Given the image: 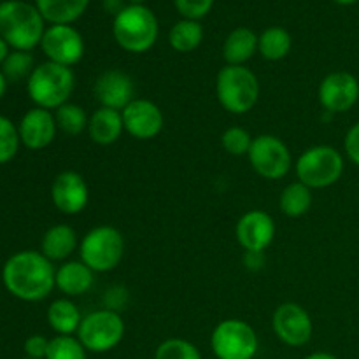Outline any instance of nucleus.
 <instances>
[{
    "mask_svg": "<svg viewBox=\"0 0 359 359\" xmlns=\"http://www.w3.org/2000/svg\"><path fill=\"white\" fill-rule=\"evenodd\" d=\"M55 265L41 251H20L2 269L6 290L23 302H41L56 287Z\"/></svg>",
    "mask_w": 359,
    "mask_h": 359,
    "instance_id": "1",
    "label": "nucleus"
},
{
    "mask_svg": "<svg viewBox=\"0 0 359 359\" xmlns=\"http://www.w3.org/2000/svg\"><path fill=\"white\" fill-rule=\"evenodd\" d=\"M44 18L37 7L20 0L0 4V37L16 51H30L41 44Z\"/></svg>",
    "mask_w": 359,
    "mask_h": 359,
    "instance_id": "2",
    "label": "nucleus"
},
{
    "mask_svg": "<svg viewBox=\"0 0 359 359\" xmlns=\"http://www.w3.org/2000/svg\"><path fill=\"white\" fill-rule=\"evenodd\" d=\"M76 86V76L70 67L44 62L34 69L27 81L28 97L37 107L56 111L67 104Z\"/></svg>",
    "mask_w": 359,
    "mask_h": 359,
    "instance_id": "3",
    "label": "nucleus"
},
{
    "mask_svg": "<svg viewBox=\"0 0 359 359\" xmlns=\"http://www.w3.org/2000/svg\"><path fill=\"white\" fill-rule=\"evenodd\" d=\"M216 95L231 114H245L259 98V81L245 65H226L217 72Z\"/></svg>",
    "mask_w": 359,
    "mask_h": 359,
    "instance_id": "4",
    "label": "nucleus"
},
{
    "mask_svg": "<svg viewBox=\"0 0 359 359\" xmlns=\"http://www.w3.org/2000/svg\"><path fill=\"white\" fill-rule=\"evenodd\" d=\"M112 34L125 51L146 53L158 39V20L147 7L128 6L114 18Z\"/></svg>",
    "mask_w": 359,
    "mask_h": 359,
    "instance_id": "5",
    "label": "nucleus"
},
{
    "mask_svg": "<svg viewBox=\"0 0 359 359\" xmlns=\"http://www.w3.org/2000/svg\"><path fill=\"white\" fill-rule=\"evenodd\" d=\"M125 255V238L121 231L109 224L95 226L79 242V256L95 273L111 272L121 263Z\"/></svg>",
    "mask_w": 359,
    "mask_h": 359,
    "instance_id": "6",
    "label": "nucleus"
},
{
    "mask_svg": "<svg viewBox=\"0 0 359 359\" xmlns=\"http://www.w3.org/2000/svg\"><path fill=\"white\" fill-rule=\"evenodd\" d=\"M294 172L302 184L311 189L330 188L344 174V156L332 146H314L298 156Z\"/></svg>",
    "mask_w": 359,
    "mask_h": 359,
    "instance_id": "7",
    "label": "nucleus"
},
{
    "mask_svg": "<svg viewBox=\"0 0 359 359\" xmlns=\"http://www.w3.org/2000/svg\"><path fill=\"white\" fill-rule=\"evenodd\" d=\"M76 335L88 353L104 354L125 339V321L119 312L100 309L84 316Z\"/></svg>",
    "mask_w": 359,
    "mask_h": 359,
    "instance_id": "8",
    "label": "nucleus"
},
{
    "mask_svg": "<svg viewBox=\"0 0 359 359\" xmlns=\"http://www.w3.org/2000/svg\"><path fill=\"white\" fill-rule=\"evenodd\" d=\"M258 347L255 328L242 319L221 321L210 335V349L217 359H255Z\"/></svg>",
    "mask_w": 359,
    "mask_h": 359,
    "instance_id": "9",
    "label": "nucleus"
},
{
    "mask_svg": "<svg viewBox=\"0 0 359 359\" xmlns=\"http://www.w3.org/2000/svg\"><path fill=\"white\" fill-rule=\"evenodd\" d=\"M248 158L256 174L269 181H279L286 177L293 167V158L286 142L269 133L255 137Z\"/></svg>",
    "mask_w": 359,
    "mask_h": 359,
    "instance_id": "10",
    "label": "nucleus"
},
{
    "mask_svg": "<svg viewBox=\"0 0 359 359\" xmlns=\"http://www.w3.org/2000/svg\"><path fill=\"white\" fill-rule=\"evenodd\" d=\"M272 330L277 339L290 347H302L312 339L314 325L302 305L286 302L272 316Z\"/></svg>",
    "mask_w": 359,
    "mask_h": 359,
    "instance_id": "11",
    "label": "nucleus"
},
{
    "mask_svg": "<svg viewBox=\"0 0 359 359\" xmlns=\"http://www.w3.org/2000/svg\"><path fill=\"white\" fill-rule=\"evenodd\" d=\"M41 48L48 62L72 67L83 60L84 41L79 32L70 25H53L44 32Z\"/></svg>",
    "mask_w": 359,
    "mask_h": 359,
    "instance_id": "12",
    "label": "nucleus"
},
{
    "mask_svg": "<svg viewBox=\"0 0 359 359\" xmlns=\"http://www.w3.org/2000/svg\"><path fill=\"white\" fill-rule=\"evenodd\" d=\"M125 132L133 139L151 140L163 130L165 118L161 109L147 98H135L121 111Z\"/></svg>",
    "mask_w": 359,
    "mask_h": 359,
    "instance_id": "13",
    "label": "nucleus"
},
{
    "mask_svg": "<svg viewBox=\"0 0 359 359\" xmlns=\"http://www.w3.org/2000/svg\"><path fill=\"white\" fill-rule=\"evenodd\" d=\"M359 98V81L349 72H332L319 84V102L325 111L342 114L353 109Z\"/></svg>",
    "mask_w": 359,
    "mask_h": 359,
    "instance_id": "14",
    "label": "nucleus"
},
{
    "mask_svg": "<svg viewBox=\"0 0 359 359\" xmlns=\"http://www.w3.org/2000/svg\"><path fill=\"white\" fill-rule=\"evenodd\" d=\"M51 200L62 214L76 216L86 209L90 202V189L79 172L65 170L53 181Z\"/></svg>",
    "mask_w": 359,
    "mask_h": 359,
    "instance_id": "15",
    "label": "nucleus"
},
{
    "mask_svg": "<svg viewBox=\"0 0 359 359\" xmlns=\"http://www.w3.org/2000/svg\"><path fill=\"white\" fill-rule=\"evenodd\" d=\"M235 237L245 252H263L276 237V221L265 210H249L238 219Z\"/></svg>",
    "mask_w": 359,
    "mask_h": 359,
    "instance_id": "16",
    "label": "nucleus"
},
{
    "mask_svg": "<svg viewBox=\"0 0 359 359\" xmlns=\"http://www.w3.org/2000/svg\"><path fill=\"white\" fill-rule=\"evenodd\" d=\"M93 95L100 107L123 111L132 100H135V84L128 74L121 70H105L93 84Z\"/></svg>",
    "mask_w": 359,
    "mask_h": 359,
    "instance_id": "17",
    "label": "nucleus"
},
{
    "mask_svg": "<svg viewBox=\"0 0 359 359\" xmlns=\"http://www.w3.org/2000/svg\"><path fill=\"white\" fill-rule=\"evenodd\" d=\"M20 140L25 147L32 151H41L55 140L58 126H56L55 112L48 109L34 107L21 118L18 125Z\"/></svg>",
    "mask_w": 359,
    "mask_h": 359,
    "instance_id": "18",
    "label": "nucleus"
},
{
    "mask_svg": "<svg viewBox=\"0 0 359 359\" xmlns=\"http://www.w3.org/2000/svg\"><path fill=\"white\" fill-rule=\"evenodd\" d=\"M55 283L65 297H81L93 287L95 272L83 262H63L56 269Z\"/></svg>",
    "mask_w": 359,
    "mask_h": 359,
    "instance_id": "19",
    "label": "nucleus"
},
{
    "mask_svg": "<svg viewBox=\"0 0 359 359\" xmlns=\"http://www.w3.org/2000/svg\"><path fill=\"white\" fill-rule=\"evenodd\" d=\"M88 135L98 146H111L118 142L125 132L121 111L109 107H98L88 121Z\"/></svg>",
    "mask_w": 359,
    "mask_h": 359,
    "instance_id": "20",
    "label": "nucleus"
},
{
    "mask_svg": "<svg viewBox=\"0 0 359 359\" xmlns=\"http://www.w3.org/2000/svg\"><path fill=\"white\" fill-rule=\"evenodd\" d=\"M79 249L76 230L69 224H55L44 233L41 241V252L49 262H65Z\"/></svg>",
    "mask_w": 359,
    "mask_h": 359,
    "instance_id": "21",
    "label": "nucleus"
},
{
    "mask_svg": "<svg viewBox=\"0 0 359 359\" xmlns=\"http://www.w3.org/2000/svg\"><path fill=\"white\" fill-rule=\"evenodd\" d=\"M258 51V37L249 28H235L226 37L223 46V56L228 65H244Z\"/></svg>",
    "mask_w": 359,
    "mask_h": 359,
    "instance_id": "22",
    "label": "nucleus"
},
{
    "mask_svg": "<svg viewBox=\"0 0 359 359\" xmlns=\"http://www.w3.org/2000/svg\"><path fill=\"white\" fill-rule=\"evenodd\" d=\"M90 0H35V7L53 25H70L86 11Z\"/></svg>",
    "mask_w": 359,
    "mask_h": 359,
    "instance_id": "23",
    "label": "nucleus"
},
{
    "mask_svg": "<svg viewBox=\"0 0 359 359\" xmlns=\"http://www.w3.org/2000/svg\"><path fill=\"white\" fill-rule=\"evenodd\" d=\"M83 316L79 309L69 298L55 300L48 309V325L58 335H74L79 330Z\"/></svg>",
    "mask_w": 359,
    "mask_h": 359,
    "instance_id": "24",
    "label": "nucleus"
},
{
    "mask_svg": "<svg viewBox=\"0 0 359 359\" xmlns=\"http://www.w3.org/2000/svg\"><path fill=\"white\" fill-rule=\"evenodd\" d=\"M259 55L270 62H279L286 58L291 51L290 32L280 27H270L258 37Z\"/></svg>",
    "mask_w": 359,
    "mask_h": 359,
    "instance_id": "25",
    "label": "nucleus"
},
{
    "mask_svg": "<svg viewBox=\"0 0 359 359\" xmlns=\"http://www.w3.org/2000/svg\"><path fill=\"white\" fill-rule=\"evenodd\" d=\"M279 205L283 214H286L287 217L304 216L312 205V189L302 184L300 181L291 182L280 193Z\"/></svg>",
    "mask_w": 359,
    "mask_h": 359,
    "instance_id": "26",
    "label": "nucleus"
},
{
    "mask_svg": "<svg viewBox=\"0 0 359 359\" xmlns=\"http://www.w3.org/2000/svg\"><path fill=\"white\" fill-rule=\"evenodd\" d=\"M203 41V28L195 20H181L172 27L168 42L179 53L195 51Z\"/></svg>",
    "mask_w": 359,
    "mask_h": 359,
    "instance_id": "27",
    "label": "nucleus"
},
{
    "mask_svg": "<svg viewBox=\"0 0 359 359\" xmlns=\"http://www.w3.org/2000/svg\"><path fill=\"white\" fill-rule=\"evenodd\" d=\"M55 119L58 130H62L67 135H81L84 130H88V121H90V116L86 114L81 105L72 104V102H67L62 107H58L55 111Z\"/></svg>",
    "mask_w": 359,
    "mask_h": 359,
    "instance_id": "28",
    "label": "nucleus"
},
{
    "mask_svg": "<svg viewBox=\"0 0 359 359\" xmlns=\"http://www.w3.org/2000/svg\"><path fill=\"white\" fill-rule=\"evenodd\" d=\"M34 56L30 51H13L9 53L2 63V74L6 76L7 83H20V81L30 77L34 72Z\"/></svg>",
    "mask_w": 359,
    "mask_h": 359,
    "instance_id": "29",
    "label": "nucleus"
},
{
    "mask_svg": "<svg viewBox=\"0 0 359 359\" xmlns=\"http://www.w3.org/2000/svg\"><path fill=\"white\" fill-rule=\"evenodd\" d=\"M88 351L77 337L56 335L49 340V349L46 359H86Z\"/></svg>",
    "mask_w": 359,
    "mask_h": 359,
    "instance_id": "30",
    "label": "nucleus"
},
{
    "mask_svg": "<svg viewBox=\"0 0 359 359\" xmlns=\"http://www.w3.org/2000/svg\"><path fill=\"white\" fill-rule=\"evenodd\" d=\"M154 359H202V354L189 340L167 339L158 346Z\"/></svg>",
    "mask_w": 359,
    "mask_h": 359,
    "instance_id": "31",
    "label": "nucleus"
},
{
    "mask_svg": "<svg viewBox=\"0 0 359 359\" xmlns=\"http://www.w3.org/2000/svg\"><path fill=\"white\" fill-rule=\"evenodd\" d=\"M20 132L18 126L6 116H0V165L16 156L20 149Z\"/></svg>",
    "mask_w": 359,
    "mask_h": 359,
    "instance_id": "32",
    "label": "nucleus"
},
{
    "mask_svg": "<svg viewBox=\"0 0 359 359\" xmlns=\"http://www.w3.org/2000/svg\"><path fill=\"white\" fill-rule=\"evenodd\" d=\"M252 137L242 126H231L221 137V144H223L224 151L231 156H248L249 149L252 146Z\"/></svg>",
    "mask_w": 359,
    "mask_h": 359,
    "instance_id": "33",
    "label": "nucleus"
},
{
    "mask_svg": "<svg viewBox=\"0 0 359 359\" xmlns=\"http://www.w3.org/2000/svg\"><path fill=\"white\" fill-rule=\"evenodd\" d=\"M175 9L186 18V20H200L212 9L214 0H174Z\"/></svg>",
    "mask_w": 359,
    "mask_h": 359,
    "instance_id": "34",
    "label": "nucleus"
},
{
    "mask_svg": "<svg viewBox=\"0 0 359 359\" xmlns=\"http://www.w3.org/2000/svg\"><path fill=\"white\" fill-rule=\"evenodd\" d=\"M49 349V340L42 335H32L25 340V354L32 359H46Z\"/></svg>",
    "mask_w": 359,
    "mask_h": 359,
    "instance_id": "35",
    "label": "nucleus"
},
{
    "mask_svg": "<svg viewBox=\"0 0 359 359\" xmlns=\"http://www.w3.org/2000/svg\"><path fill=\"white\" fill-rule=\"evenodd\" d=\"M344 149H346L349 160L359 167V123L351 126L349 132H347L346 140H344Z\"/></svg>",
    "mask_w": 359,
    "mask_h": 359,
    "instance_id": "36",
    "label": "nucleus"
},
{
    "mask_svg": "<svg viewBox=\"0 0 359 359\" xmlns=\"http://www.w3.org/2000/svg\"><path fill=\"white\" fill-rule=\"evenodd\" d=\"M265 263V256L263 252H251L248 251L244 256V265L248 266L249 270H259Z\"/></svg>",
    "mask_w": 359,
    "mask_h": 359,
    "instance_id": "37",
    "label": "nucleus"
},
{
    "mask_svg": "<svg viewBox=\"0 0 359 359\" xmlns=\"http://www.w3.org/2000/svg\"><path fill=\"white\" fill-rule=\"evenodd\" d=\"M104 6H105V11H107V13H114L116 16H118V14L125 9L121 0H104Z\"/></svg>",
    "mask_w": 359,
    "mask_h": 359,
    "instance_id": "38",
    "label": "nucleus"
},
{
    "mask_svg": "<svg viewBox=\"0 0 359 359\" xmlns=\"http://www.w3.org/2000/svg\"><path fill=\"white\" fill-rule=\"evenodd\" d=\"M7 56H9V44L0 37V65H2Z\"/></svg>",
    "mask_w": 359,
    "mask_h": 359,
    "instance_id": "39",
    "label": "nucleus"
},
{
    "mask_svg": "<svg viewBox=\"0 0 359 359\" xmlns=\"http://www.w3.org/2000/svg\"><path fill=\"white\" fill-rule=\"evenodd\" d=\"M305 359H339V358L333 356L332 353H312Z\"/></svg>",
    "mask_w": 359,
    "mask_h": 359,
    "instance_id": "40",
    "label": "nucleus"
},
{
    "mask_svg": "<svg viewBox=\"0 0 359 359\" xmlns=\"http://www.w3.org/2000/svg\"><path fill=\"white\" fill-rule=\"evenodd\" d=\"M6 90H7V79H6V76L2 74V70H0V98L4 97Z\"/></svg>",
    "mask_w": 359,
    "mask_h": 359,
    "instance_id": "41",
    "label": "nucleus"
},
{
    "mask_svg": "<svg viewBox=\"0 0 359 359\" xmlns=\"http://www.w3.org/2000/svg\"><path fill=\"white\" fill-rule=\"evenodd\" d=\"M335 2H339V4H342V6H351V4H354V2H358V0H335Z\"/></svg>",
    "mask_w": 359,
    "mask_h": 359,
    "instance_id": "42",
    "label": "nucleus"
},
{
    "mask_svg": "<svg viewBox=\"0 0 359 359\" xmlns=\"http://www.w3.org/2000/svg\"><path fill=\"white\" fill-rule=\"evenodd\" d=\"M128 2L132 4V6H142L144 0H128Z\"/></svg>",
    "mask_w": 359,
    "mask_h": 359,
    "instance_id": "43",
    "label": "nucleus"
},
{
    "mask_svg": "<svg viewBox=\"0 0 359 359\" xmlns=\"http://www.w3.org/2000/svg\"><path fill=\"white\" fill-rule=\"evenodd\" d=\"M27 359H32V358H27Z\"/></svg>",
    "mask_w": 359,
    "mask_h": 359,
    "instance_id": "44",
    "label": "nucleus"
}]
</instances>
